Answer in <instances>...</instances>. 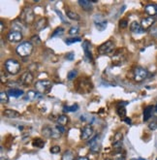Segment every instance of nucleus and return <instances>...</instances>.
Segmentation results:
<instances>
[{"label":"nucleus","mask_w":157,"mask_h":160,"mask_svg":"<svg viewBox=\"0 0 157 160\" xmlns=\"http://www.w3.org/2000/svg\"><path fill=\"white\" fill-rule=\"evenodd\" d=\"M93 88V85L89 78L87 77H80L75 82V90L80 94L89 93Z\"/></svg>","instance_id":"nucleus-1"},{"label":"nucleus","mask_w":157,"mask_h":160,"mask_svg":"<svg viewBox=\"0 0 157 160\" xmlns=\"http://www.w3.org/2000/svg\"><path fill=\"white\" fill-rule=\"evenodd\" d=\"M16 51H17V55L21 57L29 56L33 51V45L31 44V42H28V41L21 42L19 46L17 47Z\"/></svg>","instance_id":"nucleus-2"},{"label":"nucleus","mask_w":157,"mask_h":160,"mask_svg":"<svg viewBox=\"0 0 157 160\" xmlns=\"http://www.w3.org/2000/svg\"><path fill=\"white\" fill-rule=\"evenodd\" d=\"M35 90L36 91L40 94H48L51 87H52V84L51 82L49 81V80H40V81H37L35 82Z\"/></svg>","instance_id":"nucleus-3"},{"label":"nucleus","mask_w":157,"mask_h":160,"mask_svg":"<svg viewBox=\"0 0 157 160\" xmlns=\"http://www.w3.org/2000/svg\"><path fill=\"white\" fill-rule=\"evenodd\" d=\"M20 19L24 25H32L35 21V14H34V11L32 10V8L26 7L23 9L21 13Z\"/></svg>","instance_id":"nucleus-4"},{"label":"nucleus","mask_w":157,"mask_h":160,"mask_svg":"<svg viewBox=\"0 0 157 160\" xmlns=\"http://www.w3.org/2000/svg\"><path fill=\"white\" fill-rule=\"evenodd\" d=\"M5 69L8 73H10L11 75H17L20 73L21 71V64L20 62L16 60V59H7L5 61Z\"/></svg>","instance_id":"nucleus-5"},{"label":"nucleus","mask_w":157,"mask_h":160,"mask_svg":"<svg viewBox=\"0 0 157 160\" xmlns=\"http://www.w3.org/2000/svg\"><path fill=\"white\" fill-rule=\"evenodd\" d=\"M127 51L125 49H118L113 52L112 55V61L114 65H120L123 63V61L126 59Z\"/></svg>","instance_id":"nucleus-6"},{"label":"nucleus","mask_w":157,"mask_h":160,"mask_svg":"<svg viewBox=\"0 0 157 160\" xmlns=\"http://www.w3.org/2000/svg\"><path fill=\"white\" fill-rule=\"evenodd\" d=\"M114 49V44L112 40H108L102 45L99 46L98 48V53L101 55H109V53H112Z\"/></svg>","instance_id":"nucleus-7"},{"label":"nucleus","mask_w":157,"mask_h":160,"mask_svg":"<svg viewBox=\"0 0 157 160\" xmlns=\"http://www.w3.org/2000/svg\"><path fill=\"white\" fill-rule=\"evenodd\" d=\"M88 145H89L90 151L93 153H98L101 150L102 143H101L100 138H99V136H94V137L88 142Z\"/></svg>","instance_id":"nucleus-8"},{"label":"nucleus","mask_w":157,"mask_h":160,"mask_svg":"<svg viewBox=\"0 0 157 160\" xmlns=\"http://www.w3.org/2000/svg\"><path fill=\"white\" fill-rule=\"evenodd\" d=\"M148 75V72L147 69H144L143 67H138L134 71V80L138 82H141L147 79Z\"/></svg>","instance_id":"nucleus-9"},{"label":"nucleus","mask_w":157,"mask_h":160,"mask_svg":"<svg viewBox=\"0 0 157 160\" xmlns=\"http://www.w3.org/2000/svg\"><path fill=\"white\" fill-rule=\"evenodd\" d=\"M93 135H94V130H93V128L90 125H85L83 129H81L80 139L84 141H87L89 139H92Z\"/></svg>","instance_id":"nucleus-10"},{"label":"nucleus","mask_w":157,"mask_h":160,"mask_svg":"<svg viewBox=\"0 0 157 160\" xmlns=\"http://www.w3.org/2000/svg\"><path fill=\"white\" fill-rule=\"evenodd\" d=\"M33 79H34V77L32 75L31 72H29V71H27V72H24L21 76V78H20V82L22 85V86H30L32 84V82H33Z\"/></svg>","instance_id":"nucleus-11"},{"label":"nucleus","mask_w":157,"mask_h":160,"mask_svg":"<svg viewBox=\"0 0 157 160\" xmlns=\"http://www.w3.org/2000/svg\"><path fill=\"white\" fill-rule=\"evenodd\" d=\"M7 39L12 43H17L22 40V34L20 30H12L8 33Z\"/></svg>","instance_id":"nucleus-12"},{"label":"nucleus","mask_w":157,"mask_h":160,"mask_svg":"<svg viewBox=\"0 0 157 160\" xmlns=\"http://www.w3.org/2000/svg\"><path fill=\"white\" fill-rule=\"evenodd\" d=\"M94 23H95V26L97 27V29H98L99 31H103L104 29L107 27L108 21L105 20L102 16L96 15L95 19H94Z\"/></svg>","instance_id":"nucleus-13"},{"label":"nucleus","mask_w":157,"mask_h":160,"mask_svg":"<svg viewBox=\"0 0 157 160\" xmlns=\"http://www.w3.org/2000/svg\"><path fill=\"white\" fill-rule=\"evenodd\" d=\"M154 21H155L154 17H144V19L142 20L141 25H142L144 30H147V29L150 28L153 25Z\"/></svg>","instance_id":"nucleus-14"},{"label":"nucleus","mask_w":157,"mask_h":160,"mask_svg":"<svg viewBox=\"0 0 157 160\" xmlns=\"http://www.w3.org/2000/svg\"><path fill=\"white\" fill-rule=\"evenodd\" d=\"M47 26H48V19H47V17H41L40 20H38L35 22V29H36L37 31L43 30Z\"/></svg>","instance_id":"nucleus-15"},{"label":"nucleus","mask_w":157,"mask_h":160,"mask_svg":"<svg viewBox=\"0 0 157 160\" xmlns=\"http://www.w3.org/2000/svg\"><path fill=\"white\" fill-rule=\"evenodd\" d=\"M144 11L149 17L157 16V4H148L144 7Z\"/></svg>","instance_id":"nucleus-16"},{"label":"nucleus","mask_w":157,"mask_h":160,"mask_svg":"<svg viewBox=\"0 0 157 160\" xmlns=\"http://www.w3.org/2000/svg\"><path fill=\"white\" fill-rule=\"evenodd\" d=\"M130 30L133 32V33H137V34H142L144 32V30L143 29L142 25H141V23H139L137 21H133L131 23V25H130Z\"/></svg>","instance_id":"nucleus-17"},{"label":"nucleus","mask_w":157,"mask_h":160,"mask_svg":"<svg viewBox=\"0 0 157 160\" xmlns=\"http://www.w3.org/2000/svg\"><path fill=\"white\" fill-rule=\"evenodd\" d=\"M90 48H91V45H90V42L88 41H84L83 43V50L84 51V55L87 58H89L90 60L92 61V53L90 51Z\"/></svg>","instance_id":"nucleus-18"},{"label":"nucleus","mask_w":157,"mask_h":160,"mask_svg":"<svg viewBox=\"0 0 157 160\" xmlns=\"http://www.w3.org/2000/svg\"><path fill=\"white\" fill-rule=\"evenodd\" d=\"M3 115L8 117V118H17L21 116V114L17 111L15 110H11V109H7L3 112Z\"/></svg>","instance_id":"nucleus-19"},{"label":"nucleus","mask_w":157,"mask_h":160,"mask_svg":"<svg viewBox=\"0 0 157 160\" xmlns=\"http://www.w3.org/2000/svg\"><path fill=\"white\" fill-rule=\"evenodd\" d=\"M8 94H9V96L19 98L23 95V91L21 90H19V88H10L8 90Z\"/></svg>","instance_id":"nucleus-20"},{"label":"nucleus","mask_w":157,"mask_h":160,"mask_svg":"<svg viewBox=\"0 0 157 160\" xmlns=\"http://www.w3.org/2000/svg\"><path fill=\"white\" fill-rule=\"evenodd\" d=\"M79 5L84 11H91L92 10V4L90 1H88V0H80Z\"/></svg>","instance_id":"nucleus-21"},{"label":"nucleus","mask_w":157,"mask_h":160,"mask_svg":"<svg viewBox=\"0 0 157 160\" xmlns=\"http://www.w3.org/2000/svg\"><path fill=\"white\" fill-rule=\"evenodd\" d=\"M153 112V107L152 106H148L144 111V121H148Z\"/></svg>","instance_id":"nucleus-22"},{"label":"nucleus","mask_w":157,"mask_h":160,"mask_svg":"<svg viewBox=\"0 0 157 160\" xmlns=\"http://www.w3.org/2000/svg\"><path fill=\"white\" fill-rule=\"evenodd\" d=\"M69 122V118L67 116L65 115H61L57 117V123H58V125H61V126H64L65 127L67 124Z\"/></svg>","instance_id":"nucleus-23"},{"label":"nucleus","mask_w":157,"mask_h":160,"mask_svg":"<svg viewBox=\"0 0 157 160\" xmlns=\"http://www.w3.org/2000/svg\"><path fill=\"white\" fill-rule=\"evenodd\" d=\"M66 16L69 17L70 20H73V21H80V17L79 16V14H77L76 12L71 11V10L66 11Z\"/></svg>","instance_id":"nucleus-24"},{"label":"nucleus","mask_w":157,"mask_h":160,"mask_svg":"<svg viewBox=\"0 0 157 160\" xmlns=\"http://www.w3.org/2000/svg\"><path fill=\"white\" fill-rule=\"evenodd\" d=\"M46 144V142L42 139H40V138H36V139H34L33 142H32V145L33 147H39V149H43L44 146Z\"/></svg>","instance_id":"nucleus-25"},{"label":"nucleus","mask_w":157,"mask_h":160,"mask_svg":"<svg viewBox=\"0 0 157 160\" xmlns=\"http://www.w3.org/2000/svg\"><path fill=\"white\" fill-rule=\"evenodd\" d=\"M61 160H75V154L72 150H66L63 153Z\"/></svg>","instance_id":"nucleus-26"},{"label":"nucleus","mask_w":157,"mask_h":160,"mask_svg":"<svg viewBox=\"0 0 157 160\" xmlns=\"http://www.w3.org/2000/svg\"><path fill=\"white\" fill-rule=\"evenodd\" d=\"M61 132L59 131V129H58L56 126L51 128V138L52 139H58L61 137Z\"/></svg>","instance_id":"nucleus-27"},{"label":"nucleus","mask_w":157,"mask_h":160,"mask_svg":"<svg viewBox=\"0 0 157 160\" xmlns=\"http://www.w3.org/2000/svg\"><path fill=\"white\" fill-rule=\"evenodd\" d=\"M40 93H37L36 91H33V90H30V91H28L26 93V98L28 100H34V99H36L38 98L40 95H39Z\"/></svg>","instance_id":"nucleus-28"},{"label":"nucleus","mask_w":157,"mask_h":160,"mask_svg":"<svg viewBox=\"0 0 157 160\" xmlns=\"http://www.w3.org/2000/svg\"><path fill=\"white\" fill-rule=\"evenodd\" d=\"M122 138H123V136H122V133L120 132H118L114 137V142H113V145L114 144H119V143H122Z\"/></svg>","instance_id":"nucleus-29"},{"label":"nucleus","mask_w":157,"mask_h":160,"mask_svg":"<svg viewBox=\"0 0 157 160\" xmlns=\"http://www.w3.org/2000/svg\"><path fill=\"white\" fill-rule=\"evenodd\" d=\"M0 101H1V103H8V101H9L8 92L1 91V93H0Z\"/></svg>","instance_id":"nucleus-30"},{"label":"nucleus","mask_w":157,"mask_h":160,"mask_svg":"<svg viewBox=\"0 0 157 160\" xmlns=\"http://www.w3.org/2000/svg\"><path fill=\"white\" fill-rule=\"evenodd\" d=\"M79 109V106L77 104H74L72 106H65L64 107V111L65 112H76V111H78Z\"/></svg>","instance_id":"nucleus-31"},{"label":"nucleus","mask_w":157,"mask_h":160,"mask_svg":"<svg viewBox=\"0 0 157 160\" xmlns=\"http://www.w3.org/2000/svg\"><path fill=\"white\" fill-rule=\"evenodd\" d=\"M42 133H43V135L45 136V137H47V138H51V128H50V127H45V128H43Z\"/></svg>","instance_id":"nucleus-32"},{"label":"nucleus","mask_w":157,"mask_h":160,"mask_svg":"<svg viewBox=\"0 0 157 160\" xmlns=\"http://www.w3.org/2000/svg\"><path fill=\"white\" fill-rule=\"evenodd\" d=\"M77 75H78L77 70H71L70 72H68L67 78H68L69 81H72V80H74L76 78V77H77Z\"/></svg>","instance_id":"nucleus-33"},{"label":"nucleus","mask_w":157,"mask_h":160,"mask_svg":"<svg viewBox=\"0 0 157 160\" xmlns=\"http://www.w3.org/2000/svg\"><path fill=\"white\" fill-rule=\"evenodd\" d=\"M118 115L120 116V117H123V118H125V116H126V110H125V108L124 107H118Z\"/></svg>","instance_id":"nucleus-34"},{"label":"nucleus","mask_w":157,"mask_h":160,"mask_svg":"<svg viewBox=\"0 0 157 160\" xmlns=\"http://www.w3.org/2000/svg\"><path fill=\"white\" fill-rule=\"evenodd\" d=\"M114 160H125V155L122 152H114Z\"/></svg>","instance_id":"nucleus-35"},{"label":"nucleus","mask_w":157,"mask_h":160,"mask_svg":"<svg viewBox=\"0 0 157 160\" xmlns=\"http://www.w3.org/2000/svg\"><path fill=\"white\" fill-rule=\"evenodd\" d=\"M80 38L77 37V38H69L67 40H65V43L67 45H70V44H73V43H76V42H80Z\"/></svg>","instance_id":"nucleus-36"},{"label":"nucleus","mask_w":157,"mask_h":160,"mask_svg":"<svg viewBox=\"0 0 157 160\" xmlns=\"http://www.w3.org/2000/svg\"><path fill=\"white\" fill-rule=\"evenodd\" d=\"M63 30H64V29H63L62 27H57V28L55 29V30H54V32L52 33L51 36L54 37V36H57V35H61V34L63 33Z\"/></svg>","instance_id":"nucleus-37"},{"label":"nucleus","mask_w":157,"mask_h":160,"mask_svg":"<svg viewBox=\"0 0 157 160\" xmlns=\"http://www.w3.org/2000/svg\"><path fill=\"white\" fill-rule=\"evenodd\" d=\"M50 150L51 153H54V154H56V153H59L60 152V147L59 146H54V147H50Z\"/></svg>","instance_id":"nucleus-38"},{"label":"nucleus","mask_w":157,"mask_h":160,"mask_svg":"<svg viewBox=\"0 0 157 160\" xmlns=\"http://www.w3.org/2000/svg\"><path fill=\"white\" fill-rule=\"evenodd\" d=\"M79 32V27L78 26H73L70 28V30H69V34L70 35H76V34H78Z\"/></svg>","instance_id":"nucleus-39"},{"label":"nucleus","mask_w":157,"mask_h":160,"mask_svg":"<svg viewBox=\"0 0 157 160\" xmlns=\"http://www.w3.org/2000/svg\"><path fill=\"white\" fill-rule=\"evenodd\" d=\"M148 127L150 130H156L157 129V120H152L149 124H148Z\"/></svg>","instance_id":"nucleus-40"},{"label":"nucleus","mask_w":157,"mask_h":160,"mask_svg":"<svg viewBox=\"0 0 157 160\" xmlns=\"http://www.w3.org/2000/svg\"><path fill=\"white\" fill-rule=\"evenodd\" d=\"M128 26V21L126 20H121L119 21V27L120 28H126Z\"/></svg>","instance_id":"nucleus-41"},{"label":"nucleus","mask_w":157,"mask_h":160,"mask_svg":"<svg viewBox=\"0 0 157 160\" xmlns=\"http://www.w3.org/2000/svg\"><path fill=\"white\" fill-rule=\"evenodd\" d=\"M7 76L4 74V71H1V82L2 84H6L7 82Z\"/></svg>","instance_id":"nucleus-42"},{"label":"nucleus","mask_w":157,"mask_h":160,"mask_svg":"<svg viewBox=\"0 0 157 160\" xmlns=\"http://www.w3.org/2000/svg\"><path fill=\"white\" fill-rule=\"evenodd\" d=\"M66 58L68 59V60H73V58H74V52H69L68 55H66Z\"/></svg>","instance_id":"nucleus-43"},{"label":"nucleus","mask_w":157,"mask_h":160,"mask_svg":"<svg viewBox=\"0 0 157 160\" xmlns=\"http://www.w3.org/2000/svg\"><path fill=\"white\" fill-rule=\"evenodd\" d=\"M58 129H59V131L61 132V133H64V132H65V128H64V126H61V125H57L56 126Z\"/></svg>","instance_id":"nucleus-44"},{"label":"nucleus","mask_w":157,"mask_h":160,"mask_svg":"<svg viewBox=\"0 0 157 160\" xmlns=\"http://www.w3.org/2000/svg\"><path fill=\"white\" fill-rule=\"evenodd\" d=\"M55 12H56V13H57L58 15H59V17H60V19L62 20V21H65V20H64V17H63V16L61 15L60 12H58V10H55Z\"/></svg>","instance_id":"nucleus-45"},{"label":"nucleus","mask_w":157,"mask_h":160,"mask_svg":"<svg viewBox=\"0 0 157 160\" xmlns=\"http://www.w3.org/2000/svg\"><path fill=\"white\" fill-rule=\"evenodd\" d=\"M0 26H1V28H0V31L3 32V30H4V22L3 21L0 22Z\"/></svg>","instance_id":"nucleus-46"},{"label":"nucleus","mask_w":157,"mask_h":160,"mask_svg":"<svg viewBox=\"0 0 157 160\" xmlns=\"http://www.w3.org/2000/svg\"><path fill=\"white\" fill-rule=\"evenodd\" d=\"M126 123H128V124H131V120L130 118H128V117H125L124 120H123Z\"/></svg>","instance_id":"nucleus-47"},{"label":"nucleus","mask_w":157,"mask_h":160,"mask_svg":"<svg viewBox=\"0 0 157 160\" xmlns=\"http://www.w3.org/2000/svg\"><path fill=\"white\" fill-rule=\"evenodd\" d=\"M77 160H89V159L87 157H85V156H80V157H78Z\"/></svg>","instance_id":"nucleus-48"},{"label":"nucleus","mask_w":157,"mask_h":160,"mask_svg":"<svg viewBox=\"0 0 157 160\" xmlns=\"http://www.w3.org/2000/svg\"><path fill=\"white\" fill-rule=\"evenodd\" d=\"M131 160H143V159H135V158H133V159H131Z\"/></svg>","instance_id":"nucleus-49"},{"label":"nucleus","mask_w":157,"mask_h":160,"mask_svg":"<svg viewBox=\"0 0 157 160\" xmlns=\"http://www.w3.org/2000/svg\"><path fill=\"white\" fill-rule=\"evenodd\" d=\"M154 109H155V111H156V112H157V105L155 106V108H154Z\"/></svg>","instance_id":"nucleus-50"},{"label":"nucleus","mask_w":157,"mask_h":160,"mask_svg":"<svg viewBox=\"0 0 157 160\" xmlns=\"http://www.w3.org/2000/svg\"><path fill=\"white\" fill-rule=\"evenodd\" d=\"M106 160H112V159H109V158H107V159H106Z\"/></svg>","instance_id":"nucleus-51"},{"label":"nucleus","mask_w":157,"mask_h":160,"mask_svg":"<svg viewBox=\"0 0 157 160\" xmlns=\"http://www.w3.org/2000/svg\"><path fill=\"white\" fill-rule=\"evenodd\" d=\"M156 160H157V158H156Z\"/></svg>","instance_id":"nucleus-52"},{"label":"nucleus","mask_w":157,"mask_h":160,"mask_svg":"<svg viewBox=\"0 0 157 160\" xmlns=\"http://www.w3.org/2000/svg\"><path fill=\"white\" fill-rule=\"evenodd\" d=\"M156 19H157V17H156Z\"/></svg>","instance_id":"nucleus-53"}]
</instances>
